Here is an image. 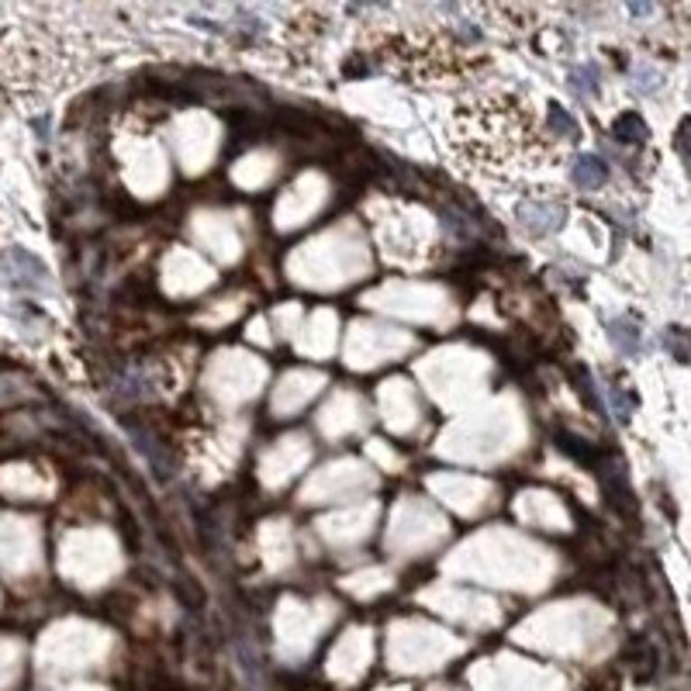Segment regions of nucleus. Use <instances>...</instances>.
<instances>
[{
    "mask_svg": "<svg viewBox=\"0 0 691 691\" xmlns=\"http://www.w3.org/2000/svg\"><path fill=\"white\" fill-rule=\"evenodd\" d=\"M474 14L491 18L495 24H502L505 35H529V32H536V22L543 18V11H536V7H508V4H498V7H477Z\"/></svg>",
    "mask_w": 691,
    "mask_h": 691,
    "instance_id": "7ed1b4c3",
    "label": "nucleus"
},
{
    "mask_svg": "<svg viewBox=\"0 0 691 691\" xmlns=\"http://www.w3.org/2000/svg\"><path fill=\"white\" fill-rule=\"evenodd\" d=\"M359 69H380L415 86H477L491 77V59L436 24H374L353 45Z\"/></svg>",
    "mask_w": 691,
    "mask_h": 691,
    "instance_id": "f03ea898",
    "label": "nucleus"
},
{
    "mask_svg": "<svg viewBox=\"0 0 691 691\" xmlns=\"http://www.w3.org/2000/svg\"><path fill=\"white\" fill-rule=\"evenodd\" d=\"M523 225L525 229H532V232H550L553 225H557V211H553V205H523Z\"/></svg>",
    "mask_w": 691,
    "mask_h": 691,
    "instance_id": "20e7f679",
    "label": "nucleus"
},
{
    "mask_svg": "<svg viewBox=\"0 0 691 691\" xmlns=\"http://www.w3.org/2000/svg\"><path fill=\"white\" fill-rule=\"evenodd\" d=\"M608 177V169L602 167V159H595V156H585L577 167H574V180L581 184V187H602Z\"/></svg>",
    "mask_w": 691,
    "mask_h": 691,
    "instance_id": "39448f33",
    "label": "nucleus"
},
{
    "mask_svg": "<svg viewBox=\"0 0 691 691\" xmlns=\"http://www.w3.org/2000/svg\"><path fill=\"white\" fill-rule=\"evenodd\" d=\"M615 139H619V142H640V139H643V122H640L636 114L619 118V122H615Z\"/></svg>",
    "mask_w": 691,
    "mask_h": 691,
    "instance_id": "423d86ee",
    "label": "nucleus"
},
{
    "mask_svg": "<svg viewBox=\"0 0 691 691\" xmlns=\"http://www.w3.org/2000/svg\"><path fill=\"white\" fill-rule=\"evenodd\" d=\"M446 135L453 156L470 173L515 177L523 169L560 163L574 139V122L560 107H553L546 125L519 94L477 90L453 111Z\"/></svg>",
    "mask_w": 691,
    "mask_h": 691,
    "instance_id": "f257e3e1",
    "label": "nucleus"
}]
</instances>
